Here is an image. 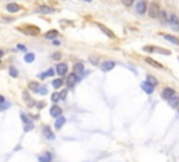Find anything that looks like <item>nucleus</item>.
I'll return each instance as SVG.
<instances>
[{
  "label": "nucleus",
  "instance_id": "nucleus-37",
  "mask_svg": "<svg viewBox=\"0 0 179 162\" xmlns=\"http://www.w3.org/2000/svg\"><path fill=\"white\" fill-rule=\"evenodd\" d=\"M36 106H38L39 109H42L43 106H45V102H38V104H36Z\"/></svg>",
  "mask_w": 179,
  "mask_h": 162
},
{
  "label": "nucleus",
  "instance_id": "nucleus-23",
  "mask_svg": "<svg viewBox=\"0 0 179 162\" xmlns=\"http://www.w3.org/2000/svg\"><path fill=\"white\" fill-rule=\"evenodd\" d=\"M55 74V69H48V71H45L42 74H39V78L43 80V78H46V77H52Z\"/></svg>",
  "mask_w": 179,
  "mask_h": 162
},
{
  "label": "nucleus",
  "instance_id": "nucleus-15",
  "mask_svg": "<svg viewBox=\"0 0 179 162\" xmlns=\"http://www.w3.org/2000/svg\"><path fill=\"white\" fill-rule=\"evenodd\" d=\"M20 4H17V3H9L7 6H6V10L11 13V14H14V13H17V11H20Z\"/></svg>",
  "mask_w": 179,
  "mask_h": 162
},
{
  "label": "nucleus",
  "instance_id": "nucleus-8",
  "mask_svg": "<svg viewBox=\"0 0 179 162\" xmlns=\"http://www.w3.org/2000/svg\"><path fill=\"white\" fill-rule=\"evenodd\" d=\"M174 95H175V89H174V88H171V87L164 88V89H162V92H161V97L164 98V99H167V101H168L171 97H174Z\"/></svg>",
  "mask_w": 179,
  "mask_h": 162
},
{
  "label": "nucleus",
  "instance_id": "nucleus-34",
  "mask_svg": "<svg viewBox=\"0 0 179 162\" xmlns=\"http://www.w3.org/2000/svg\"><path fill=\"white\" fill-rule=\"evenodd\" d=\"M133 1H134V0H122V3H123L125 6H127V7H129V6H132V4H133Z\"/></svg>",
  "mask_w": 179,
  "mask_h": 162
},
{
  "label": "nucleus",
  "instance_id": "nucleus-25",
  "mask_svg": "<svg viewBox=\"0 0 179 162\" xmlns=\"http://www.w3.org/2000/svg\"><path fill=\"white\" fill-rule=\"evenodd\" d=\"M63 84H64L63 78H56V80H53V81H52V85L55 87V88H60Z\"/></svg>",
  "mask_w": 179,
  "mask_h": 162
},
{
  "label": "nucleus",
  "instance_id": "nucleus-41",
  "mask_svg": "<svg viewBox=\"0 0 179 162\" xmlns=\"http://www.w3.org/2000/svg\"><path fill=\"white\" fill-rule=\"evenodd\" d=\"M178 112H179V106H178Z\"/></svg>",
  "mask_w": 179,
  "mask_h": 162
},
{
  "label": "nucleus",
  "instance_id": "nucleus-39",
  "mask_svg": "<svg viewBox=\"0 0 179 162\" xmlns=\"http://www.w3.org/2000/svg\"><path fill=\"white\" fill-rule=\"evenodd\" d=\"M3 54H4V52H3V50H1V49H0V59H1V57H3Z\"/></svg>",
  "mask_w": 179,
  "mask_h": 162
},
{
  "label": "nucleus",
  "instance_id": "nucleus-10",
  "mask_svg": "<svg viewBox=\"0 0 179 162\" xmlns=\"http://www.w3.org/2000/svg\"><path fill=\"white\" fill-rule=\"evenodd\" d=\"M62 113H63V110H62V108L60 106H57V105H53L52 108H51V110H49V115L52 116V118H59V116H62Z\"/></svg>",
  "mask_w": 179,
  "mask_h": 162
},
{
  "label": "nucleus",
  "instance_id": "nucleus-19",
  "mask_svg": "<svg viewBox=\"0 0 179 162\" xmlns=\"http://www.w3.org/2000/svg\"><path fill=\"white\" fill-rule=\"evenodd\" d=\"M22 98H24V101L27 102V105H28V106H34L35 101H34V99L30 97V94H28L27 91H24V92H22Z\"/></svg>",
  "mask_w": 179,
  "mask_h": 162
},
{
  "label": "nucleus",
  "instance_id": "nucleus-3",
  "mask_svg": "<svg viewBox=\"0 0 179 162\" xmlns=\"http://www.w3.org/2000/svg\"><path fill=\"white\" fill-rule=\"evenodd\" d=\"M148 14L151 18H157L158 14H159V6H158L157 1H153L150 4V10H148Z\"/></svg>",
  "mask_w": 179,
  "mask_h": 162
},
{
  "label": "nucleus",
  "instance_id": "nucleus-1",
  "mask_svg": "<svg viewBox=\"0 0 179 162\" xmlns=\"http://www.w3.org/2000/svg\"><path fill=\"white\" fill-rule=\"evenodd\" d=\"M21 120L22 123H24V131H31L34 130V122L30 116H27L25 113H22L21 112Z\"/></svg>",
  "mask_w": 179,
  "mask_h": 162
},
{
  "label": "nucleus",
  "instance_id": "nucleus-18",
  "mask_svg": "<svg viewBox=\"0 0 179 162\" xmlns=\"http://www.w3.org/2000/svg\"><path fill=\"white\" fill-rule=\"evenodd\" d=\"M162 36H164L165 41L174 43V45H179V38H176V36H174V35H168V34H165V35H162Z\"/></svg>",
  "mask_w": 179,
  "mask_h": 162
},
{
  "label": "nucleus",
  "instance_id": "nucleus-22",
  "mask_svg": "<svg viewBox=\"0 0 179 162\" xmlns=\"http://www.w3.org/2000/svg\"><path fill=\"white\" fill-rule=\"evenodd\" d=\"M146 62H147L148 65H151L153 67H158V69H162V67H164L161 63H158V62H155V60H153L151 57H146Z\"/></svg>",
  "mask_w": 179,
  "mask_h": 162
},
{
  "label": "nucleus",
  "instance_id": "nucleus-20",
  "mask_svg": "<svg viewBox=\"0 0 179 162\" xmlns=\"http://www.w3.org/2000/svg\"><path fill=\"white\" fill-rule=\"evenodd\" d=\"M57 36H59V31H56V30H51V31H48L45 34L46 39H56Z\"/></svg>",
  "mask_w": 179,
  "mask_h": 162
},
{
  "label": "nucleus",
  "instance_id": "nucleus-40",
  "mask_svg": "<svg viewBox=\"0 0 179 162\" xmlns=\"http://www.w3.org/2000/svg\"><path fill=\"white\" fill-rule=\"evenodd\" d=\"M84 1H87V3H91V1H93V0H84Z\"/></svg>",
  "mask_w": 179,
  "mask_h": 162
},
{
  "label": "nucleus",
  "instance_id": "nucleus-2",
  "mask_svg": "<svg viewBox=\"0 0 179 162\" xmlns=\"http://www.w3.org/2000/svg\"><path fill=\"white\" fill-rule=\"evenodd\" d=\"M168 21H169V27L174 31H179V18L176 14H169Z\"/></svg>",
  "mask_w": 179,
  "mask_h": 162
},
{
  "label": "nucleus",
  "instance_id": "nucleus-31",
  "mask_svg": "<svg viewBox=\"0 0 179 162\" xmlns=\"http://www.w3.org/2000/svg\"><path fill=\"white\" fill-rule=\"evenodd\" d=\"M9 73H10V76L14 77V78L18 77V70H17L16 67H10V69H9Z\"/></svg>",
  "mask_w": 179,
  "mask_h": 162
},
{
  "label": "nucleus",
  "instance_id": "nucleus-13",
  "mask_svg": "<svg viewBox=\"0 0 179 162\" xmlns=\"http://www.w3.org/2000/svg\"><path fill=\"white\" fill-rule=\"evenodd\" d=\"M144 50H147V52H158V53H162V54H169L171 52L169 50H162V49H159V48H155V46H144L143 48Z\"/></svg>",
  "mask_w": 179,
  "mask_h": 162
},
{
  "label": "nucleus",
  "instance_id": "nucleus-24",
  "mask_svg": "<svg viewBox=\"0 0 179 162\" xmlns=\"http://www.w3.org/2000/svg\"><path fill=\"white\" fill-rule=\"evenodd\" d=\"M24 32L30 34V35H35V34L39 32V30L36 28V27H32V25H28V28L27 30H24Z\"/></svg>",
  "mask_w": 179,
  "mask_h": 162
},
{
  "label": "nucleus",
  "instance_id": "nucleus-4",
  "mask_svg": "<svg viewBox=\"0 0 179 162\" xmlns=\"http://www.w3.org/2000/svg\"><path fill=\"white\" fill-rule=\"evenodd\" d=\"M146 10H147V1H146V0H138V1L136 3L137 14L143 15V14H146Z\"/></svg>",
  "mask_w": 179,
  "mask_h": 162
},
{
  "label": "nucleus",
  "instance_id": "nucleus-29",
  "mask_svg": "<svg viewBox=\"0 0 179 162\" xmlns=\"http://www.w3.org/2000/svg\"><path fill=\"white\" fill-rule=\"evenodd\" d=\"M36 94H41V95H46L48 94V88L45 85H39L38 89H36Z\"/></svg>",
  "mask_w": 179,
  "mask_h": 162
},
{
  "label": "nucleus",
  "instance_id": "nucleus-30",
  "mask_svg": "<svg viewBox=\"0 0 179 162\" xmlns=\"http://www.w3.org/2000/svg\"><path fill=\"white\" fill-rule=\"evenodd\" d=\"M24 60H25L27 63H32V62L35 60V54L34 53H27L25 54V57H24Z\"/></svg>",
  "mask_w": 179,
  "mask_h": 162
},
{
  "label": "nucleus",
  "instance_id": "nucleus-32",
  "mask_svg": "<svg viewBox=\"0 0 179 162\" xmlns=\"http://www.w3.org/2000/svg\"><path fill=\"white\" fill-rule=\"evenodd\" d=\"M51 98H52V102L56 104V102L60 99V94H59V92H55V94H52V97H51Z\"/></svg>",
  "mask_w": 179,
  "mask_h": 162
},
{
  "label": "nucleus",
  "instance_id": "nucleus-7",
  "mask_svg": "<svg viewBox=\"0 0 179 162\" xmlns=\"http://www.w3.org/2000/svg\"><path fill=\"white\" fill-rule=\"evenodd\" d=\"M34 11H35V13H39V14H53V13H55V9L48 7V6H38Z\"/></svg>",
  "mask_w": 179,
  "mask_h": 162
},
{
  "label": "nucleus",
  "instance_id": "nucleus-16",
  "mask_svg": "<svg viewBox=\"0 0 179 162\" xmlns=\"http://www.w3.org/2000/svg\"><path fill=\"white\" fill-rule=\"evenodd\" d=\"M64 123H66V118H64L63 115H62V116H59V118H56V122H55V129L60 130L62 127H63Z\"/></svg>",
  "mask_w": 179,
  "mask_h": 162
},
{
  "label": "nucleus",
  "instance_id": "nucleus-12",
  "mask_svg": "<svg viewBox=\"0 0 179 162\" xmlns=\"http://www.w3.org/2000/svg\"><path fill=\"white\" fill-rule=\"evenodd\" d=\"M97 25H98V28H99V30H101L102 32L105 34L108 38H116V36H115V32H113V31H111L109 28H106L104 24H97Z\"/></svg>",
  "mask_w": 179,
  "mask_h": 162
},
{
  "label": "nucleus",
  "instance_id": "nucleus-27",
  "mask_svg": "<svg viewBox=\"0 0 179 162\" xmlns=\"http://www.w3.org/2000/svg\"><path fill=\"white\" fill-rule=\"evenodd\" d=\"M38 87H39V83H38V81H31V83L28 84V88L31 89L32 92H36V89H38Z\"/></svg>",
  "mask_w": 179,
  "mask_h": 162
},
{
  "label": "nucleus",
  "instance_id": "nucleus-9",
  "mask_svg": "<svg viewBox=\"0 0 179 162\" xmlns=\"http://www.w3.org/2000/svg\"><path fill=\"white\" fill-rule=\"evenodd\" d=\"M115 66H116L115 62H112V60H105V62L101 63V70H102V71H111Z\"/></svg>",
  "mask_w": 179,
  "mask_h": 162
},
{
  "label": "nucleus",
  "instance_id": "nucleus-36",
  "mask_svg": "<svg viewBox=\"0 0 179 162\" xmlns=\"http://www.w3.org/2000/svg\"><path fill=\"white\" fill-rule=\"evenodd\" d=\"M59 94H60V99H64V98H66V94H67V89H64V91L59 92Z\"/></svg>",
  "mask_w": 179,
  "mask_h": 162
},
{
  "label": "nucleus",
  "instance_id": "nucleus-14",
  "mask_svg": "<svg viewBox=\"0 0 179 162\" xmlns=\"http://www.w3.org/2000/svg\"><path fill=\"white\" fill-rule=\"evenodd\" d=\"M38 159H39V162H52L53 155L49 151H45L42 155H39V157H38Z\"/></svg>",
  "mask_w": 179,
  "mask_h": 162
},
{
  "label": "nucleus",
  "instance_id": "nucleus-21",
  "mask_svg": "<svg viewBox=\"0 0 179 162\" xmlns=\"http://www.w3.org/2000/svg\"><path fill=\"white\" fill-rule=\"evenodd\" d=\"M141 88L147 92V94H153L154 92V87L151 85L150 83H147V81H144V83H141Z\"/></svg>",
  "mask_w": 179,
  "mask_h": 162
},
{
  "label": "nucleus",
  "instance_id": "nucleus-38",
  "mask_svg": "<svg viewBox=\"0 0 179 162\" xmlns=\"http://www.w3.org/2000/svg\"><path fill=\"white\" fill-rule=\"evenodd\" d=\"M4 102H6V98L0 95V105H1V104H4Z\"/></svg>",
  "mask_w": 179,
  "mask_h": 162
},
{
  "label": "nucleus",
  "instance_id": "nucleus-26",
  "mask_svg": "<svg viewBox=\"0 0 179 162\" xmlns=\"http://www.w3.org/2000/svg\"><path fill=\"white\" fill-rule=\"evenodd\" d=\"M146 81H147V83H150V84H151L153 87H155L158 84V80L154 76H151V74H150V76H147V80H146Z\"/></svg>",
  "mask_w": 179,
  "mask_h": 162
},
{
  "label": "nucleus",
  "instance_id": "nucleus-33",
  "mask_svg": "<svg viewBox=\"0 0 179 162\" xmlns=\"http://www.w3.org/2000/svg\"><path fill=\"white\" fill-rule=\"evenodd\" d=\"M60 57H62V54L59 53V52H56V53H53V54H52V59H53V60H59Z\"/></svg>",
  "mask_w": 179,
  "mask_h": 162
},
{
  "label": "nucleus",
  "instance_id": "nucleus-5",
  "mask_svg": "<svg viewBox=\"0 0 179 162\" xmlns=\"http://www.w3.org/2000/svg\"><path fill=\"white\" fill-rule=\"evenodd\" d=\"M78 80H80V78L77 77V74H76V73H72V74H69V76H67V78H66V81H64V83L67 84L69 88H72V87L76 85V83H77Z\"/></svg>",
  "mask_w": 179,
  "mask_h": 162
},
{
  "label": "nucleus",
  "instance_id": "nucleus-11",
  "mask_svg": "<svg viewBox=\"0 0 179 162\" xmlns=\"http://www.w3.org/2000/svg\"><path fill=\"white\" fill-rule=\"evenodd\" d=\"M42 134L45 136V138H46V140H55V133L51 130L49 126H43Z\"/></svg>",
  "mask_w": 179,
  "mask_h": 162
},
{
  "label": "nucleus",
  "instance_id": "nucleus-28",
  "mask_svg": "<svg viewBox=\"0 0 179 162\" xmlns=\"http://www.w3.org/2000/svg\"><path fill=\"white\" fill-rule=\"evenodd\" d=\"M84 71V66H83V63H76L74 65V73L77 74V73H83Z\"/></svg>",
  "mask_w": 179,
  "mask_h": 162
},
{
  "label": "nucleus",
  "instance_id": "nucleus-6",
  "mask_svg": "<svg viewBox=\"0 0 179 162\" xmlns=\"http://www.w3.org/2000/svg\"><path fill=\"white\" fill-rule=\"evenodd\" d=\"M67 70H69V67H67L66 63H59V65L56 66V69H55V71H56L60 77L66 76V74H67Z\"/></svg>",
  "mask_w": 179,
  "mask_h": 162
},
{
  "label": "nucleus",
  "instance_id": "nucleus-35",
  "mask_svg": "<svg viewBox=\"0 0 179 162\" xmlns=\"http://www.w3.org/2000/svg\"><path fill=\"white\" fill-rule=\"evenodd\" d=\"M17 49H18V50H22V52H25V50H27L25 45H22V43H18V45H17Z\"/></svg>",
  "mask_w": 179,
  "mask_h": 162
},
{
  "label": "nucleus",
  "instance_id": "nucleus-17",
  "mask_svg": "<svg viewBox=\"0 0 179 162\" xmlns=\"http://www.w3.org/2000/svg\"><path fill=\"white\" fill-rule=\"evenodd\" d=\"M168 104H169V106H171V108H178V106H179V97L175 94L174 97H171L168 99Z\"/></svg>",
  "mask_w": 179,
  "mask_h": 162
}]
</instances>
